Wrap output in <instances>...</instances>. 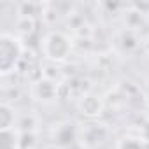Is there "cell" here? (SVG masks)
<instances>
[{
	"instance_id": "1",
	"label": "cell",
	"mask_w": 149,
	"mask_h": 149,
	"mask_svg": "<svg viewBox=\"0 0 149 149\" xmlns=\"http://www.w3.org/2000/svg\"><path fill=\"white\" fill-rule=\"evenodd\" d=\"M23 56V44L13 33H2L0 37V72L2 76L14 72Z\"/></svg>"
},
{
	"instance_id": "2",
	"label": "cell",
	"mask_w": 149,
	"mask_h": 149,
	"mask_svg": "<svg viewBox=\"0 0 149 149\" xmlns=\"http://www.w3.org/2000/svg\"><path fill=\"white\" fill-rule=\"evenodd\" d=\"M42 51H44L46 58H49L53 61H63V60L68 58V54L72 51V42L65 33L51 32L44 37Z\"/></svg>"
},
{
	"instance_id": "3",
	"label": "cell",
	"mask_w": 149,
	"mask_h": 149,
	"mask_svg": "<svg viewBox=\"0 0 149 149\" xmlns=\"http://www.w3.org/2000/svg\"><path fill=\"white\" fill-rule=\"evenodd\" d=\"M79 109H81V112H83L84 116L95 118V116H98L100 111H102V102H100L97 97H93V95H86V97H83V100L79 102Z\"/></svg>"
},
{
	"instance_id": "4",
	"label": "cell",
	"mask_w": 149,
	"mask_h": 149,
	"mask_svg": "<svg viewBox=\"0 0 149 149\" xmlns=\"http://www.w3.org/2000/svg\"><path fill=\"white\" fill-rule=\"evenodd\" d=\"M14 128V111L7 105H0V130H11Z\"/></svg>"
},
{
	"instance_id": "5",
	"label": "cell",
	"mask_w": 149,
	"mask_h": 149,
	"mask_svg": "<svg viewBox=\"0 0 149 149\" xmlns=\"http://www.w3.org/2000/svg\"><path fill=\"white\" fill-rule=\"evenodd\" d=\"M19 139H21V135H18V132H14V128L2 130V149H18Z\"/></svg>"
},
{
	"instance_id": "6",
	"label": "cell",
	"mask_w": 149,
	"mask_h": 149,
	"mask_svg": "<svg viewBox=\"0 0 149 149\" xmlns=\"http://www.w3.org/2000/svg\"><path fill=\"white\" fill-rule=\"evenodd\" d=\"M118 149H146L140 139L135 137H125L118 142Z\"/></svg>"
},
{
	"instance_id": "7",
	"label": "cell",
	"mask_w": 149,
	"mask_h": 149,
	"mask_svg": "<svg viewBox=\"0 0 149 149\" xmlns=\"http://www.w3.org/2000/svg\"><path fill=\"white\" fill-rule=\"evenodd\" d=\"M146 49H147V53H149V37L146 39Z\"/></svg>"
}]
</instances>
